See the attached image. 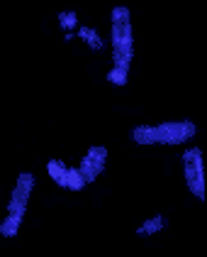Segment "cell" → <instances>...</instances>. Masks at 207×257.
Instances as JSON below:
<instances>
[{
  "mask_svg": "<svg viewBox=\"0 0 207 257\" xmlns=\"http://www.w3.org/2000/svg\"><path fill=\"white\" fill-rule=\"evenodd\" d=\"M198 133L190 120H170L161 125H139L132 133L136 145H180Z\"/></svg>",
  "mask_w": 207,
  "mask_h": 257,
  "instance_id": "cell-1",
  "label": "cell"
},
{
  "mask_svg": "<svg viewBox=\"0 0 207 257\" xmlns=\"http://www.w3.org/2000/svg\"><path fill=\"white\" fill-rule=\"evenodd\" d=\"M134 57V35L132 22H130V10L127 8H114L112 10V69L127 71Z\"/></svg>",
  "mask_w": 207,
  "mask_h": 257,
  "instance_id": "cell-2",
  "label": "cell"
},
{
  "mask_svg": "<svg viewBox=\"0 0 207 257\" xmlns=\"http://www.w3.org/2000/svg\"><path fill=\"white\" fill-rule=\"evenodd\" d=\"M183 169H186L190 194L195 198H205V169H202V152L198 147H192L183 155Z\"/></svg>",
  "mask_w": 207,
  "mask_h": 257,
  "instance_id": "cell-3",
  "label": "cell"
},
{
  "mask_svg": "<svg viewBox=\"0 0 207 257\" xmlns=\"http://www.w3.org/2000/svg\"><path fill=\"white\" fill-rule=\"evenodd\" d=\"M105 162H108V150H105V147H100V145L90 147V150H88V155L80 159V164H78V172H80L83 181H86V184L95 181V179L102 174Z\"/></svg>",
  "mask_w": 207,
  "mask_h": 257,
  "instance_id": "cell-4",
  "label": "cell"
},
{
  "mask_svg": "<svg viewBox=\"0 0 207 257\" xmlns=\"http://www.w3.org/2000/svg\"><path fill=\"white\" fill-rule=\"evenodd\" d=\"M32 189H34V177L32 174H20L18 184H15V191L8 201V213H20L24 216L27 213V203H30V196H32Z\"/></svg>",
  "mask_w": 207,
  "mask_h": 257,
  "instance_id": "cell-5",
  "label": "cell"
},
{
  "mask_svg": "<svg viewBox=\"0 0 207 257\" xmlns=\"http://www.w3.org/2000/svg\"><path fill=\"white\" fill-rule=\"evenodd\" d=\"M22 218H24V216H20V213H8V218L0 223V235L15 237V235H18V230H20V223H22Z\"/></svg>",
  "mask_w": 207,
  "mask_h": 257,
  "instance_id": "cell-6",
  "label": "cell"
},
{
  "mask_svg": "<svg viewBox=\"0 0 207 257\" xmlns=\"http://www.w3.org/2000/svg\"><path fill=\"white\" fill-rule=\"evenodd\" d=\"M66 169H68V167H66L61 159H52V162L46 164V172H49V177L54 179L58 186H64V184H66Z\"/></svg>",
  "mask_w": 207,
  "mask_h": 257,
  "instance_id": "cell-7",
  "label": "cell"
},
{
  "mask_svg": "<svg viewBox=\"0 0 207 257\" xmlns=\"http://www.w3.org/2000/svg\"><path fill=\"white\" fill-rule=\"evenodd\" d=\"M86 186V181L80 177V172H78V167H68L66 169V184H64V189H71V191H80Z\"/></svg>",
  "mask_w": 207,
  "mask_h": 257,
  "instance_id": "cell-8",
  "label": "cell"
},
{
  "mask_svg": "<svg viewBox=\"0 0 207 257\" xmlns=\"http://www.w3.org/2000/svg\"><path fill=\"white\" fill-rule=\"evenodd\" d=\"M78 37H80L83 42H88V47H90V49H100V47H102L100 35L95 32L93 27H78Z\"/></svg>",
  "mask_w": 207,
  "mask_h": 257,
  "instance_id": "cell-9",
  "label": "cell"
},
{
  "mask_svg": "<svg viewBox=\"0 0 207 257\" xmlns=\"http://www.w3.org/2000/svg\"><path fill=\"white\" fill-rule=\"evenodd\" d=\"M158 230H164V218L161 216L149 218L146 223H142V225L136 228V233H139V235H151V233H158Z\"/></svg>",
  "mask_w": 207,
  "mask_h": 257,
  "instance_id": "cell-10",
  "label": "cell"
},
{
  "mask_svg": "<svg viewBox=\"0 0 207 257\" xmlns=\"http://www.w3.org/2000/svg\"><path fill=\"white\" fill-rule=\"evenodd\" d=\"M58 22H61V27L66 30V40H71V30L78 27V15H76V13H61V15H58Z\"/></svg>",
  "mask_w": 207,
  "mask_h": 257,
  "instance_id": "cell-11",
  "label": "cell"
},
{
  "mask_svg": "<svg viewBox=\"0 0 207 257\" xmlns=\"http://www.w3.org/2000/svg\"><path fill=\"white\" fill-rule=\"evenodd\" d=\"M127 71H120V69H110V74H108V81L114 83V86H124L127 83Z\"/></svg>",
  "mask_w": 207,
  "mask_h": 257,
  "instance_id": "cell-12",
  "label": "cell"
}]
</instances>
